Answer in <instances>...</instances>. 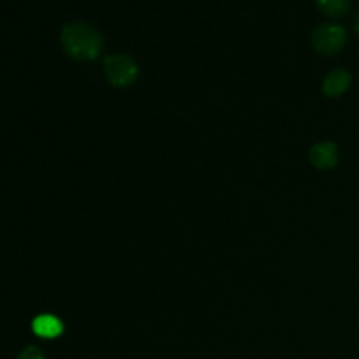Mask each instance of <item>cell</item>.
Segmentation results:
<instances>
[{"mask_svg":"<svg viewBox=\"0 0 359 359\" xmlns=\"http://www.w3.org/2000/svg\"><path fill=\"white\" fill-rule=\"evenodd\" d=\"M60 41L70 58L83 60V62L95 60L104 48V39H102L100 32L91 25L81 23V21L65 25L62 28Z\"/></svg>","mask_w":359,"mask_h":359,"instance_id":"1","label":"cell"},{"mask_svg":"<svg viewBox=\"0 0 359 359\" xmlns=\"http://www.w3.org/2000/svg\"><path fill=\"white\" fill-rule=\"evenodd\" d=\"M105 77L112 86L125 88L135 83L139 76V67L130 56L126 55H111L104 60Z\"/></svg>","mask_w":359,"mask_h":359,"instance_id":"2","label":"cell"},{"mask_svg":"<svg viewBox=\"0 0 359 359\" xmlns=\"http://www.w3.org/2000/svg\"><path fill=\"white\" fill-rule=\"evenodd\" d=\"M347 34L340 25H321L312 34V46L321 55H333L346 44Z\"/></svg>","mask_w":359,"mask_h":359,"instance_id":"3","label":"cell"},{"mask_svg":"<svg viewBox=\"0 0 359 359\" xmlns=\"http://www.w3.org/2000/svg\"><path fill=\"white\" fill-rule=\"evenodd\" d=\"M311 163L319 170H328L333 168L339 161V149L333 142H319L309 153Z\"/></svg>","mask_w":359,"mask_h":359,"instance_id":"4","label":"cell"},{"mask_svg":"<svg viewBox=\"0 0 359 359\" xmlns=\"http://www.w3.org/2000/svg\"><path fill=\"white\" fill-rule=\"evenodd\" d=\"M32 332L41 339H58L63 333V325L56 316L41 314L32 321Z\"/></svg>","mask_w":359,"mask_h":359,"instance_id":"5","label":"cell"},{"mask_svg":"<svg viewBox=\"0 0 359 359\" xmlns=\"http://www.w3.org/2000/svg\"><path fill=\"white\" fill-rule=\"evenodd\" d=\"M351 86V74L346 72L344 69H337L328 74V77L323 83V91L328 97H340L346 93L347 88Z\"/></svg>","mask_w":359,"mask_h":359,"instance_id":"6","label":"cell"},{"mask_svg":"<svg viewBox=\"0 0 359 359\" xmlns=\"http://www.w3.org/2000/svg\"><path fill=\"white\" fill-rule=\"evenodd\" d=\"M319 9L333 18H340L351 9V0H316Z\"/></svg>","mask_w":359,"mask_h":359,"instance_id":"7","label":"cell"},{"mask_svg":"<svg viewBox=\"0 0 359 359\" xmlns=\"http://www.w3.org/2000/svg\"><path fill=\"white\" fill-rule=\"evenodd\" d=\"M18 359H46V358H44V354H42V351L39 349V347L30 346V347H27V349L21 351Z\"/></svg>","mask_w":359,"mask_h":359,"instance_id":"8","label":"cell"},{"mask_svg":"<svg viewBox=\"0 0 359 359\" xmlns=\"http://www.w3.org/2000/svg\"><path fill=\"white\" fill-rule=\"evenodd\" d=\"M356 30H358V34H359V16H358V21H356Z\"/></svg>","mask_w":359,"mask_h":359,"instance_id":"9","label":"cell"}]
</instances>
